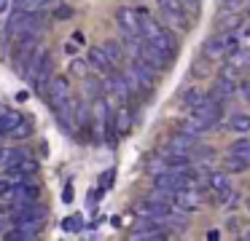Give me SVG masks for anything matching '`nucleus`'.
<instances>
[{
    "label": "nucleus",
    "instance_id": "obj_19",
    "mask_svg": "<svg viewBox=\"0 0 250 241\" xmlns=\"http://www.w3.org/2000/svg\"><path fill=\"white\" fill-rule=\"evenodd\" d=\"M30 134H33V118H22V121L8 131V137L11 139H24V137H30Z\"/></svg>",
    "mask_w": 250,
    "mask_h": 241
},
{
    "label": "nucleus",
    "instance_id": "obj_20",
    "mask_svg": "<svg viewBox=\"0 0 250 241\" xmlns=\"http://www.w3.org/2000/svg\"><path fill=\"white\" fill-rule=\"evenodd\" d=\"M22 118H24V115H22L19 110H0V123H3V129H6V134L11 131V129L17 126V123L22 121Z\"/></svg>",
    "mask_w": 250,
    "mask_h": 241
},
{
    "label": "nucleus",
    "instance_id": "obj_26",
    "mask_svg": "<svg viewBox=\"0 0 250 241\" xmlns=\"http://www.w3.org/2000/svg\"><path fill=\"white\" fill-rule=\"evenodd\" d=\"M218 86H221V91L226 94V99H231L234 94H237V78H229V75H221V80H218Z\"/></svg>",
    "mask_w": 250,
    "mask_h": 241
},
{
    "label": "nucleus",
    "instance_id": "obj_46",
    "mask_svg": "<svg viewBox=\"0 0 250 241\" xmlns=\"http://www.w3.org/2000/svg\"><path fill=\"white\" fill-rule=\"evenodd\" d=\"M245 239H248V241H250V230H248V233H245Z\"/></svg>",
    "mask_w": 250,
    "mask_h": 241
},
{
    "label": "nucleus",
    "instance_id": "obj_44",
    "mask_svg": "<svg viewBox=\"0 0 250 241\" xmlns=\"http://www.w3.org/2000/svg\"><path fill=\"white\" fill-rule=\"evenodd\" d=\"M245 206H248V212H250V196H248V198H245Z\"/></svg>",
    "mask_w": 250,
    "mask_h": 241
},
{
    "label": "nucleus",
    "instance_id": "obj_30",
    "mask_svg": "<svg viewBox=\"0 0 250 241\" xmlns=\"http://www.w3.org/2000/svg\"><path fill=\"white\" fill-rule=\"evenodd\" d=\"M113 180H116V169H105L103 174H100V185H103L105 190L110 187V182H113Z\"/></svg>",
    "mask_w": 250,
    "mask_h": 241
},
{
    "label": "nucleus",
    "instance_id": "obj_6",
    "mask_svg": "<svg viewBox=\"0 0 250 241\" xmlns=\"http://www.w3.org/2000/svg\"><path fill=\"white\" fill-rule=\"evenodd\" d=\"M38 185L35 182H30V180H24V182H19V185H14V190L8 193V201L11 204H30V201H35L38 198Z\"/></svg>",
    "mask_w": 250,
    "mask_h": 241
},
{
    "label": "nucleus",
    "instance_id": "obj_27",
    "mask_svg": "<svg viewBox=\"0 0 250 241\" xmlns=\"http://www.w3.org/2000/svg\"><path fill=\"white\" fill-rule=\"evenodd\" d=\"M81 228H83L81 214H73V217H65V220H62V230H67V233H78Z\"/></svg>",
    "mask_w": 250,
    "mask_h": 241
},
{
    "label": "nucleus",
    "instance_id": "obj_8",
    "mask_svg": "<svg viewBox=\"0 0 250 241\" xmlns=\"http://www.w3.org/2000/svg\"><path fill=\"white\" fill-rule=\"evenodd\" d=\"M86 59H89V64H92L97 73H113V62H110V56L105 54V48L103 46H92L89 48V54H86Z\"/></svg>",
    "mask_w": 250,
    "mask_h": 241
},
{
    "label": "nucleus",
    "instance_id": "obj_18",
    "mask_svg": "<svg viewBox=\"0 0 250 241\" xmlns=\"http://www.w3.org/2000/svg\"><path fill=\"white\" fill-rule=\"evenodd\" d=\"M205 96H207V94L199 89V86H191V89H186V91H183V96H180V102H183V105L191 110V107H194V105H199V102L205 99Z\"/></svg>",
    "mask_w": 250,
    "mask_h": 241
},
{
    "label": "nucleus",
    "instance_id": "obj_5",
    "mask_svg": "<svg viewBox=\"0 0 250 241\" xmlns=\"http://www.w3.org/2000/svg\"><path fill=\"white\" fill-rule=\"evenodd\" d=\"M191 115L194 121H221V102H212L205 96L199 105L191 107Z\"/></svg>",
    "mask_w": 250,
    "mask_h": 241
},
{
    "label": "nucleus",
    "instance_id": "obj_25",
    "mask_svg": "<svg viewBox=\"0 0 250 241\" xmlns=\"http://www.w3.org/2000/svg\"><path fill=\"white\" fill-rule=\"evenodd\" d=\"M231 155H239V158H248L250 161V139L248 137H239L237 142L231 145Z\"/></svg>",
    "mask_w": 250,
    "mask_h": 241
},
{
    "label": "nucleus",
    "instance_id": "obj_13",
    "mask_svg": "<svg viewBox=\"0 0 250 241\" xmlns=\"http://www.w3.org/2000/svg\"><path fill=\"white\" fill-rule=\"evenodd\" d=\"M113 123H116V129H119V134H129L132 131V110L124 105V102L113 110Z\"/></svg>",
    "mask_w": 250,
    "mask_h": 241
},
{
    "label": "nucleus",
    "instance_id": "obj_33",
    "mask_svg": "<svg viewBox=\"0 0 250 241\" xmlns=\"http://www.w3.org/2000/svg\"><path fill=\"white\" fill-rule=\"evenodd\" d=\"M239 201H242L239 193H229V196H226V209H229V212H234V209L239 206Z\"/></svg>",
    "mask_w": 250,
    "mask_h": 241
},
{
    "label": "nucleus",
    "instance_id": "obj_12",
    "mask_svg": "<svg viewBox=\"0 0 250 241\" xmlns=\"http://www.w3.org/2000/svg\"><path fill=\"white\" fill-rule=\"evenodd\" d=\"M108 86H110V91L116 94V99H119V102H124V105H126V102L132 99V89H129V83H126L124 75H110Z\"/></svg>",
    "mask_w": 250,
    "mask_h": 241
},
{
    "label": "nucleus",
    "instance_id": "obj_43",
    "mask_svg": "<svg viewBox=\"0 0 250 241\" xmlns=\"http://www.w3.org/2000/svg\"><path fill=\"white\" fill-rule=\"evenodd\" d=\"M8 225V220H3V214H0V233H3V228Z\"/></svg>",
    "mask_w": 250,
    "mask_h": 241
},
{
    "label": "nucleus",
    "instance_id": "obj_23",
    "mask_svg": "<svg viewBox=\"0 0 250 241\" xmlns=\"http://www.w3.org/2000/svg\"><path fill=\"white\" fill-rule=\"evenodd\" d=\"M162 225H167V228H172V230H180V233H183V230L188 228V220H186L183 214L172 212V214H167V217L162 220Z\"/></svg>",
    "mask_w": 250,
    "mask_h": 241
},
{
    "label": "nucleus",
    "instance_id": "obj_11",
    "mask_svg": "<svg viewBox=\"0 0 250 241\" xmlns=\"http://www.w3.org/2000/svg\"><path fill=\"white\" fill-rule=\"evenodd\" d=\"M207 180H210V187L218 193V201H226V196L231 193L229 174H223V171H212V174H207Z\"/></svg>",
    "mask_w": 250,
    "mask_h": 241
},
{
    "label": "nucleus",
    "instance_id": "obj_24",
    "mask_svg": "<svg viewBox=\"0 0 250 241\" xmlns=\"http://www.w3.org/2000/svg\"><path fill=\"white\" fill-rule=\"evenodd\" d=\"M51 16H54L57 21H67V19L76 16V11H73V5H67V3H57L54 11H51Z\"/></svg>",
    "mask_w": 250,
    "mask_h": 241
},
{
    "label": "nucleus",
    "instance_id": "obj_41",
    "mask_svg": "<svg viewBox=\"0 0 250 241\" xmlns=\"http://www.w3.org/2000/svg\"><path fill=\"white\" fill-rule=\"evenodd\" d=\"M239 3H242V0H223V5H231V8H234V5H239Z\"/></svg>",
    "mask_w": 250,
    "mask_h": 241
},
{
    "label": "nucleus",
    "instance_id": "obj_40",
    "mask_svg": "<svg viewBox=\"0 0 250 241\" xmlns=\"http://www.w3.org/2000/svg\"><path fill=\"white\" fill-rule=\"evenodd\" d=\"M27 99H30L27 91H19V94H17V102H27Z\"/></svg>",
    "mask_w": 250,
    "mask_h": 241
},
{
    "label": "nucleus",
    "instance_id": "obj_4",
    "mask_svg": "<svg viewBox=\"0 0 250 241\" xmlns=\"http://www.w3.org/2000/svg\"><path fill=\"white\" fill-rule=\"evenodd\" d=\"M199 206H202V190H196V187H183V190H178V196H175V209H180V212H196Z\"/></svg>",
    "mask_w": 250,
    "mask_h": 241
},
{
    "label": "nucleus",
    "instance_id": "obj_16",
    "mask_svg": "<svg viewBox=\"0 0 250 241\" xmlns=\"http://www.w3.org/2000/svg\"><path fill=\"white\" fill-rule=\"evenodd\" d=\"M226 129H231L234 134H248L250 131V115H245V112H234V115L229 118Z\"/></svg>",
    "mask_w": 250,
    "mask_h": 241
},
{
    "label": "nucleus",
    "instance_id": "obj_28",
    "mask_svg": "<svg viewBox=\"0 0 250 241\" xmlns=\"http://www.w3.org/2000/svg\"><path fill=\"white\" fill-rule=\"evenodd\" d=\"M159 8L167 11V14H183L186 5H183V0H159Z\"/></svg>",
    "mask_w": 250,
    "mask_h": 241
},
{
    "label": "nucleus",
    "instance_id": "obj_7",
    "mask_svg": "<svg viewBox=\"0 0 250 241\" xmlns=\"http://www.w3.org/2000/svg\"><path fill=\"white\" fill-rule=\"evenodd\" d=\"M116 21H119V27L124 32H135V35H140V14L132 11L129 5H121V8L116 11Z\"/></svg>",
    "mask_w": 250,
    "mask_h": 241
},
{
    "label": "nucleus",
    "instance_id": "obj_2",
    "mask_svg": "<svg viewBox=\"0 0 250 241\" xmlns=\"http://www.w3.org/2000/svg\"><path fill=\"white\" fill-rule=\"evenodd\" d=\"M140 59L148 62L153 70H167L169 64H172V56H169L167 51H162L159 46H153L151 40H146V37H143V43H140Z\"/></svg>",
    "mask_w": 250,
    "mask_h": 241
},
{
    "label": "nucleus",
    "instance_id": "obj_38",
    "mask_svg": "<svg viewBox=\"0 0 250 241\" xmlns=\"http://www.w3.org/2000/svg\"><path fill=\"white\" fill-rule=\"evenodd\" d=\"M229 228H231L234 233H237V230H239V220H234V217H231V220H229Z\"/></svg>",
    "mask_w": 250,
    "mask_h": 241
},
{
    "label": "nucleus",
    "instance_id": "obj_14",
    "mask_svg": "<svg viewBox=\"0 0 250 241\" xmlns=\"http://www.w3.org/2000/svg\"><path fill=\"white\" fill-rule=\"evenodd\" d=\"M24 158H27V153H24L22 148H11V150H6V153H3V166H6L8 171L19 169V166L24 164Z\"/></svg>",
    "mask_w": 250,
    "mask_h": 241
},
{
    "label": "nucleus",
    "instance_id": "obj_1",
    "mask_svg": "<svg viewBox=\"0 0 250 241\" xmlns=\"http://www.w3.org/2000/svg\"><path fill=\"white\" fill-rule=\"evenodd\" d=\"M231 43H237V35L234 32H218V35H210L202 46V54L207 59H226Z\"/></svg>",
    "mask_w": 250,
    "mask_h": 241
},
{
    "label": "nucleus",
    "instance_id": "obj_37",
    "mask_svg": "<svg viewBox=\"0 0 250 241\" xmlns=\"http://www.w3.org/2000/svg\"><path fill=\"white\" fill-rule=\"evenodd\" d=\"M62 201H65V204H70V201H73V185H67V187H65V193H62Z\"/></svg>",
    "mask_w": 250,
    "mask_h": 241
},
{
    "label": "nucleus",
    "instance_id": "obj_36",
    "mask_svg": "<svg viewBox=\"0 0 250 241\" xmlns=\"http://www.w3.org/2000/svg\"><path fill=\"white\" fill-rule=\"evenodd\" d=\"M239 94H242V96H245V99H248V102H250V80H245V83H242V86H239Z\"/></svg>",
    "mask_w": 250,
    "mask_h": 241
},
{
    "label": "nucleus",
    "instance_id": "obj_35",
    "mask_svg": "<svg viewBox=\"0 0 250 241\" xmlns=\"http://www.w3.org/2000/svg\"><path fill=\"white\" fill-rule=\"evenodd\" d=\"M65 51H67V56H76V54H78V43H76V40H70V43L65 46Z\"/></svg>",
    "mask_w": 250,
    "mask_h": 241
},
{
    "label": "nucleus",
    "instance_id": "obj_22",
    "mask_svg": "<svg viewBox=\"0 0 250 241\" xmlns=\"http://www.w3.org/2000/svg\"><path fill=\"white\" fill-rule=\"evenodd\" d=\"M250 166L248 158H239V155H229L226 161H223V169L226 171H234V174H239V171H245Z\"/></svg>",
    "mask_w": 250,
    "mask_h": 241
},
{
    "label": "nucleus",
    "instance_id": "obj_21",
    "mask_svg": "<svg viewBox=\"0 0 250 241\" xmlns=\"http://www.w3.org/2000/svg\"><path fill=\"white\" fill-rule=\"evenodd\" d=\"M57 0H17V8L22 11H43V8H51Z\"/></svg>",
    "mask_w": 250,
    "mask_h": 241
},
{
    "label": "nucleus",
    "instance_id": "obj_17",
    "mask_svg": "<svg viewBox=\"0 0 250 241\" xmlns=\"http://www.w3.org/2000/svg\"><path fill=\"white\" fill-rule=\"evenodd\" d=\"M103 48H105V54L110 56V62H113V64H121V62H124V56H126V54H124V43L105 40V43H103Z\"/></svg>",
    "mask_w": 250,
    "mask_h": 241
},
{
    "label": "nucleus",
    "instance_id": "obj_31",
    "mask_svg": "<svg viewBox=\"0 0 250 241\" xmlns=\"http://www.w3.org/2000/svg\"><path fill=\"white\" fill-rule=\"evenodd\" d=\"M103 193H105V187L100 185L97 190H89V196H86V204H89V209H94V204L100 201V198H103Z\"/></svg>",
    "mask_w": 250,
    "mask_h": 241
},
{
    "label": "nucleus",
    "instance_id": "obj_32",
    "mask_svg": "<svg viewBox=\"0 0 250 241\" xmlns=\"http://www.w3.org/2000/svg\"><path fill=\"white\" fill-rule=\"evenodd\" d=\"M226 27V30H234V27L239 24V16H221V19H218V27Z\"/></svg>",
    "mask_w": 250,
    "mask_h": 241
},
{
    "label": "nucleus",
    "instance_id": "obj_10",
    "mask_svg": "<svg viewBox=\"0 0 250 241\" xmlns=\"http://www.w3.org/2000/svg\"><path fill=\"white\" fill-rule=\"evenodd\" d=\"M49 59H51V51H49V48H35L33 56H30V62H27V67H24V78L33 80L35 75H38V70L43 67Z\"/></svg>",
    "mask_w": 250,
    "mask_h": 241
},
{
    "label": "nucleus",
    "instance_id": "obj_34",
    "mask_svg": "<svg viewBox=\"0 0 250 241\" xmlns=\"http://www.w3.org/2000/svg\"><path fill=\"white\" fill-rule=\"evenodd\" d=\"M35 169H38V164H35V161H27V158H24V164L19 166V171H24V174H30V171H35Z\"/></svg>",
    "mask_w": 250,
    "mask_h": 241
},
{
    "label": "nucleus",
    "instance_id": "obj_15",
    "mask_svg": "<svg viewBox=\"0 0 250 241\" xmlns=\"http://www.w3.org/2000/svg\"><path fill=\"white\" fill-rule=\"evenodd\" d=\"M89 59H81V56H70V64H67V73L73 75V78H81L86 80L89 78Z\"/></svg>",
    "mask_w": 250,
    "mask_h": 241
},
{
    "label": "nucleus",
    "instance_id": "obj_3",
    "mask_svg": "<svg viewBox=\"0 0 250 241\" xmlns=\"http://www.w3.org/2000/svg\"><path fill=\"white\" fill-rule=\"evenodd\" d=\"M70 99V80L65 78V75H57V78H51L49 83V107L54 110V107H60L62 102Z\"/></svg>",
    "mask_w": 250,
    "mask_h": 241
},
{
    "label": "nucleus",
    "instance_id": "obj_29",
    "mask_svg": "<svg viewBox=\"0 0 250 241\" xmlns=\"http://www.w3.org/2000/svg\"><path fill=\"white\" fill-rule=\"evenodd\" d=\"M148 171H151L153 177L164 174V171H169V164H167V161H151V164H148Z\"/></svg>",
    "mask_w": 250,
    "mask_h": 241
},
{
    "label": "nucleus",
    "instance_id": "obj_9",
    "mask_svg": "<svg viewBox=\"0 0 250 241\" xmlns=\"http://www.w3.org/2000/svg\"><path fill=\"white\" fill-rule=\"evenodd\" d=\"M194 148H196V137L180 131V137H172V139L167 142L164 155H169V153H194Z\"/></svg>",
    "mask_w": 250,
    "mask_h": 241
},
{
    "label": "nucleus",
    "instance_id": "obj_42",
    "mask_svg": "<svg viewBox=\"0 0 250 241\" xmlns=\"http://www.w3.org/2000/svg\"><path fill=\"white\" fill-rule=\"evenodd\" d=\"M3 11H8V0H0V14H3Z\"/></svg>",
    "mask_w": 250,
    "mask_h": 241
},
{
    "label": "nucleus",
    "instance_id": "obj_39",
    "mask_svg": "<svg viewBox=\"0 0 250 241\" xmlns=\"http://www.w3.org/2000/svg\"><path fill=\"white\" fill-rule=\"evenodd\" d=\"M73 40H76L78 46H81V43H83V32H73Z\"/></svg>",
    "mask_w": 250,
    "mask_h": 241
},
{
    "label": "nucleus",
    "instance_id": "obj_45",
    "mask_svg": "<svg viewBox=\"0 0 250 241\" xmlns=\"http://www.w3.org/2000/svg\"><path fill=\"white\" fill-rule=\"evenodd\" d=\"M3 153H6V150H0V166H3Z\"/></svg>",
    "mask_w": 250,
    "mask_h": 241
}]
</instances>
